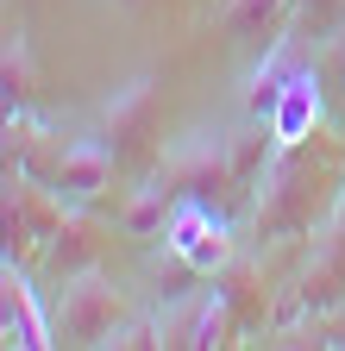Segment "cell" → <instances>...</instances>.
<instances>
[{"label":"cell","instance_id":"obj_9","mask_svg":"<svg viewBox=\"0 0 345 351\" xmlns=\"http://www.w3.org/2000/svg\"><path fill=\"white\" fill-rule=\"evenodd\" d=\"M264 125L276 132V145H308L314 132H320V75L314 69H289Z\"/></svg>","mask_w":345,"mask_h":351},{"label":"cell","instance_id":"obj_11","mask_svg":"<svg viewBox=\"0 0 345 351\" xmlns=\"http://www.w3.org/2000/svg\"><path fill=\"white\" fill-rule=\"evenodd\" d=\"M213 289L226 295V307L239 314V326H264V307H270V289H264V270H257V257H226L220 270H213Z\"/></svg>","mask_w":345,"mask_h":351},{"label":"cell","instance_id":"obj_7","mask_svg":"<svg viewBox=\"0 0 345 351\" xmlns=\"http://www.w3.org/2000/svg\"><path fill=\"white\" fill-rule=\"evenodd\" d=\"M107 239H113L107 219L82 213V207H63L57 232L45 239V270H51V282H63V276H75V270H95L101 251H107Z\"/></svg>","mask_w":345,"mask_h":351},{"label":"cell","instance_id":"obj_10","mask_svg":"<svg viewBox=\"0 0 345 351\" xmlns=\"http://www.w3.org/2000/svg\"><path fill=\"white\" fill-rule=\"evenodd\" d=\"M51 345L57 339V326L38 314V301H32V289H25V276L13 270V257H0V345Z\"/></svg>","mask_w":345,"mask_h":351},{"label":"cell","instance_id":"obj_4","mask_svg":"<svg viewBox=\"0 0 345 351\" xmlns=\"http://www.w3.org/2000/svg\"><path fill=\"white\" fill-rule=\"evenodd\" d=\"M157 113H163V95H157L151 75L113 88L107 107H101V138H107V151L119 163H145L157 151Z\"/></svg>","mask_w":345,"mask_h":351},{"label":"cell","instance_id":"obj_17","mask_svg":"<svg viewBox=\"0 0 345 351\" xmlns=\"http://www.w3.org/2000/svg\"><path fill=\"white\" fill-rule=\"evenodd\" d=\"M339 13H345V0H295V25H301V32H314V38L333 32Z\"/></svg>","mask_w":345,"mask_h":351},{"label":"cell","instance_id":"obj_13","mask_svg":"<svg viewBox=\"0 0 345 351\" xmlns=\"http://www.w3.org/2000/svg\"><path fill=\"white\" fill-rule=\"evenodd\" d=\"M289 13H295V0H220V25H226V38H239V44L276 38Z\"/></svg>","mask_w":345,"mask_h":351},{"label":"cell","instance_id":"obj_20","mask_svg":"<svg viewBox=\"0 0 345 351\" xmlns=\"http://www.w3.org/2000/svg\"><path fill=\"white\" fill-rule=\"evenodd\" d=\"M326 232H339V239H345V182H339V195H333V213H326Z\"/></svg>","mask_w":345,"mask_h":351},{"label":"cell","instance_id":"obj_21","mask_svg":"<svg viewBox=\"0 0 345 351\" xmlns=\"http://www.w3.org/2000/svg\"><path fill=\"white\" fill-rule=\"evenodd\" d=\"M113 7H126V13H139V7H151V0H113Z\"/></svg>","mask_w":345,"mask_h":351},{"label":"cell","instance_id":"obj_6","mask_svg":"<svg viewBox=\"0 0 345 351\" xmlns=\"http://www.w3.org/2000/svg\"><path fill=\"white\" fill-rule=\"evenodd\" d=\"M113 169H119V157L107 151V138H75V145H63L51 157V169L38 176V182L57 201H69V207H88L101 189H113Z\"/></svg>","mask_w":345,"mask_h":351},{"label":"cell","instance_id":"obj_14","mask_svg":"<svg viewBox=\"0 0 345 351\" xmlns=\"http://www.w3.org/2000/svg\"><path fill=\"white\" fill-rule=\"evenodd\" d=\"M239 332V314L226 307L220 289H201V307H195V332H189V351H226Z\"/></svg>","mask_w":345,"mask_h":351},{"label":"cell","instance_id":"obj_19","mask_svg":"<svg viewBox=\"0 0 345 351\" xmlns=\"http://www.w3.org/2000/svg\"><path fill=\"white\" fill-rule=\"evenodd\" d=\"M107 345H119V351H139V345H163V339H157V326H145V320H126V326H119Z\"/></svg>","mask_w":345,"mask_h":351},{"label":"cell","instance_id":"obj_15","mask_svg":"<svg viewBox=\"0 0 345 351\" xmlns=\"http://www.w3.org/2000/svg\"><path fill=\"white\" fill-rule=\"evenodd\" d=\"M270 157H276V132L264 119H251L245 132H233V182L239 189H251L257 176L270 169Z\"/></svg>","mask_w":345,"mask_h":351},{"label":"cell","instance_id":"obj_8","mask_svg":"<svg viewBox=\"0 0 345 351\" xmlns=\"http://www.w3.org/2000/svg\"><path fill=\"white\" fill-rule=\"evenodd\" d=\"M339 301H345V239L326 232V239L314 245V263L301 270V282H295V295H289V307H283V320H289V314L320 320V314H333Z\"/></svg>","mask_w":345,"mask_h":351},{"label":"cell","instance_id":"obj_3","mask_svg":"<svg viewBox=\"0 0 345 351\" xmlns=\"http://www.w3.org/2000/svg\"><path fill=\"white\" fill-rule=\"evenodd\" d=\"M157 176L169 182V195H195V201H220L233 182V138L226 132H189L163 151Z\"/></svg>","mask_w":345,"mask_h":351},{"label":"cell","instance_id":"obj_16","mask_svg":"<svg viewBox=\"0 0 345 351\" xmlns=\"http://www.w3.org/2000/svg\"><path fill=\"white\" fill-rule=\"evenodd\" d=\"M32 95V57H25V38H0V101H25Z\"/></svg>","mask_w":345,"mask_h":351},{"label":"cell","instance_id":"obj_18","mask_svg":"<svg viewBox=\"0 0 345 351\" xmlns=\"http://www.w3.org/2000/svg\"><path fill=\"white\" fill-rule=\"evenodd\" d=\"M314 345H326V351H345V301L333 307V314H320V320H314Z\"/></svg>","mask_w":345,"mask_h":351},{"label":"cell","instance_id":"obj_12","mask_svg":"<svg viewBox=\"0 0 345 351\" xmlns=\"http://www.w3.org/2000/svg\"><path fill=\"white\" fill-rule=\"evenodd\" d=\"M169 207H176L169 182H163V176H151V182H139L132 195H126V207H119V219H113V226H119L126 239H163Z\"/></svg>","mask_w":345,"mask_h":351},{"label":"cell","instance_id":"obj_1","mask_svg":"<svg viewBox=\"0 0 345 351\" xmlns=\"http://www.w3.org/2000/svg\"><path fill=\"white\" fill-rule=\"evenodd\" d=\"M257 239L314 232V157L308 145H276L270 169L257 176Z\"/></svg>","mask_w":345,"mask_h":351},{"label":"cell","instance_id":"obj_5","mask_svg":"<svg viewBox=\"0 0 345 351\" xmlns=\"http://www.w3.org/2000/svg\"><path fill=\"white\" fill-rule=\"evenodd\" d=\"M163 245L176 251L195 276H213V270L233 257V239H226V226H220V213H213V201H195V195H176L169 226H163Z\"/></svg>","mask_w":345,"mask_h":351},{"label":"cell","instance_id":"obj_2","mask_svg":"<svg viewBox=\"0 0 345 351\" xmlns=\"http://www.w3.org/2000/svg\"><path fill=\"white\" fill-rule=\"evenodd\" d=\"M57 339L63 345H107L119 326H126V295L101 276V263L95 270H75L57 282V314H51Z\"/></svg>","mask_w":345,"mask_h":351}]
</instances>
